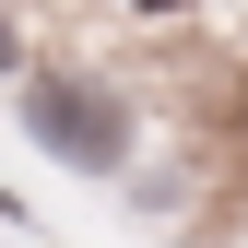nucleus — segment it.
Wrapping results in <instances>:
<instances>
[{"mask_svg":"<svg viewBox=\"0 0 248 248\" xmlns=\"http://www.w3.org/2000/svg\"><path fill=\"white\" fill-rule=\"evenodd\" d=\"M24 130L47 154H71V166H118V154H130V130H118V107L95 83H36V95H24Z\"/></svg>","mask_w":248,"mask_h":248,"instance_id":"obj_1","label":"nucleus"},{"mask_svg":"<svg viewBox=\"0 0 248 248\" xmlns=\"http://www.w3.org/2000/svg\"><path fill=\"white\" fill-rule=\"evenodd\" d=\"M130 12H177V0H130Z\"/></svg>","mask_w":248,"mask_h":248,"instance_id":"obj_3","label":"nucleus"},{"mask_svg":"<svg viewBox=\"0 0 248 248\" xmlns=\"http://www.w3.org/2000/svg\"><path fill=\"white\" fill-rule=\"evenodd\" d=\"M12 59H24V47H12V24H0V71H12Z\"/></svg>","mask_w":248,"mask_h":248,"instance_id":"obj_2","label":"nucleus"}]
</instances>
